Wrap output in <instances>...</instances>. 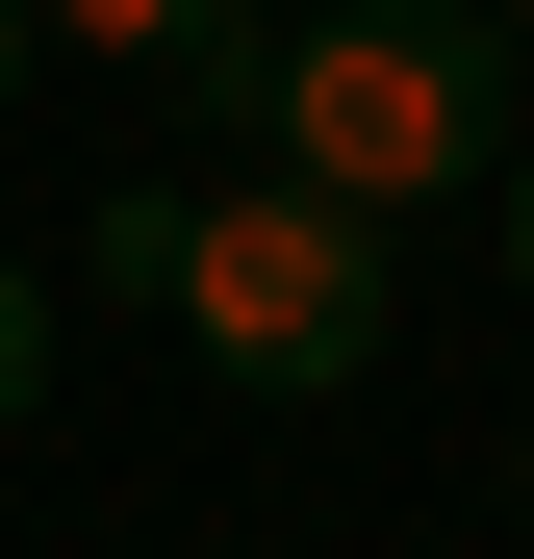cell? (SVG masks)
Here are the masks:
<instances>
[{
    "label": "cell",
    "instance_id": "cell-6",
    "mask_svg": "<svg viewBox=\"0 0 534 559\" xmlns=\"http://www.w3.org/2000/svg\"><path fill=\"white\" fill-rule=\"evenodd\" d=\"M509 306H534V153H509Z\"/></svg>",
    "mask_w": 534,
    "mask_h": 559
},
{
    "label": "cell",
    "instance_id": "cell-7",
    "mask_svg": "<svg viewBox=\"0 0 534 559\" xmlns=\"http://www.w3.org/2000/svg\"><path fill=\"white\" fill-rule=\"evenodd\" d=\"M509 509H534V432H509Z\"/></svg>",
    "mask_w": 534,
    "mask_h": 559
},
{
    "label": "cell",
    "instance_id": "cell-5",
    "mask_svg": "<svg viewBox=\"0 0 534 559\" xmlns=\"http://www.w3.org/2000/svg\"><path fill=\"white\" fill-rule=\"evenodd\" d=\"M26 76H51V0H0V103H26Z\"/></svg>",
    "mask_w": 534,
    "mask_h": 559
},
{
    "label": "cell",
    "instance_id": "cell-8",
    "mask_svg": "<svg viewBox=\"0 0 534 559\" xmlns=\"http://www.w3.org/2000/svg\"><path fill=\"white\" fill-rule=\"evenodd\" d=\"M509 26H534V0H509Z\"/></svg>",
    "mask_w": 534,
    "mask_h": 559
},
{
    "label": "cell",
    "instance_id": "cell-3",
    "mask_svg": "<svg viewBox=\"0 0 534 559\" xmlns=\"http://www.w3.org/2000/svg\"><path fill=\"white\" fill-rule=\"evenodd\" d=\"M51 51H128V76H178L204 128H254V51H281V26H254V0H51Z\"/></svg>",
    "mask_w": 534,
    "mask_h": 559
},
{
    "label": "cell",
    "instance_id": "cell-2",
    "mask_svg": "<svg viewBox=\"0 0 534 559\" xmlns=\"http://www.w3.org/2000/svg\"><path fill=\"white\" fill-rule=\"evenodd\" d=\"M254 153L331 178V204H509V153H534V26L509 0H331V26L254 51Z\"/></svg>",
    "mask_w": 534,
    "mask_h": 559
},
{
    "label": "cell",
    "instance_id": "cell-1",
    "mask_svg": "<svg viewBox=\"0 0 534 559\" xmlns=\"http://www.w3.org/2000/svg\"><path fill=\"white\" fill-rule=\"evenodd\" d=\"M76 280L103 306H153V331H204L254 407H356L382 382V306H407V254H382V204H331V178H128L103 229H76Z\"/></svg>",
    "mask_w": 534,
    "mask_h": 559
},
{
    "label": "cell",
    "instance_id": "cell-4",
    "mask_svg": "<svg viewBox=\"0 0 534 559\" xmlns=\"http://www.w3.org/2000/svg\"><path fill=\"white\" fill-rule=\"evenodd\" d=\"M51 407V254H0V432Z\"/></svg>",
    "mask_w": 534,
    "mask_h": 559
}]
</instances>
